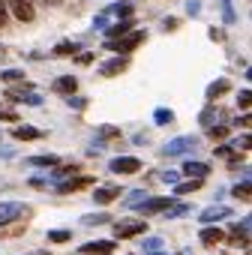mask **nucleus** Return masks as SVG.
<instances>
[{"mask_svg":"<svg viewBox=\"0 0 252 255\" xmlns=\"http://www.w3.org/2000/svg\"><path fill=\"white\" fill-rule=\"evenodd\" d=\"M144 30H129V33H123V36H117V39H108L105 45L111 48V51H117V54H129L132 48H138L141 42H144Z\"/></svg>","mask_w":252,"mask_h":255,"instance_id":"1","label":"nucleus"},{"mask_svg":"<svg viewBox=\"0 0 252 255\" xmlns=\"http://www.w3.org/2000/svg\"><path fill=\"white\" fill-rule=\"evenodd\" d=\"M195 147H198V138H195V135H180V138H174V141L165 144V153H168V156H186V153H192Z\"/></svg>","mask_w":252,"mask_h":255,"instance_id":"2","label":"nucleus"},{"mask_svg":"<svg viewBox=\"0 0 252 255\" xmlns=\"http://www.w3.org/2000/svg\"><path fill=\"white\" fill-rule=\"evenodd\" d=\"M144 231H147V225H144L141 219H120V222L114 225V237H120V240L135 237V234H144Z\"/></svg>","mask_w":252,"mask_h":255,"instance_id":"3","label":"nucleus"},{"mask_svg":"<svg viewBox=\"0 0 252 255\" xmlns=\"http://www.w3.org/2000/svg\"><path fill=\"white\" fill-rule=\"evenodd\" d=\"M6 9H12V15H15L18 21H33V18H36L30 0H6Z\"/></svg>","mask_w":252,"mask_h":255,"instance_id":"4","label":"nucleus"},{"mask_svg":"<svg viewBox=\"0 0 252 255\" xmlns=\"http://www.w3.org/2000/svg\"><path fill=\"white\" fill-rule=\"evenodd\" d=\"M111 171L114 174H135V171H141V159H135V156H117L111 162Z\"/></svg>","mask_w":252,"mask_h":255,"instance_id":"5","label":"nucleus"},{"mask_svg":"<svg viewBox=\"0 0 252 255\" xmlns=\"http://www.w3.org/2000/svg\"><path fill=\"white\" fill-rule=\"evenodd\" d=\"M231 216V207L228 204H213V207H207V210H201V225H213V222H219V219H228Z\"/></svg>","mask_w":252,"mask_h":255,"instance_id":"6","label":"nucleus"},{"mask_svg":"<svg viewBox=\"0 0 252 255\" xmlns=\"http://www.w3.org/2000/svg\"><path fill=\"white\" fill-rule=\"evenodd\" d=\"M111 249H114V240H90L78 252H84V255H111Z\"/></svg>","mask_w":252,"mask_h":255,"instance_id":"7","label":"nucleus"},{"mask_svg":"<svg viewBox=\"0 0 252 255\" xmlns=\"http://www.w3.org/2000/svg\"><path fill=\"white\" fill-rule=\"evenodd\" d=\"M21 213H24V204H18V201H9V204H0V225H6V222L18 219Z\"/></svg>","mask_w":252,"mask_h":255,"instance_id":"8","label":"nucleus"},{"mask_svg":"<svg viewBox=\"0 0 252 255\" xmlns=\"http://www.w3.org/2000/svg\"><path fill=\"white\" fill-rule=\"evenodd\" d=\"M174 201H177V198H147L138 210H141L144 216H150V213H162V210H165L168 204H174Z\"/></svg>","mask_w":252,"mask_h":255,"instance_id":"9","label":"nucleus"},{"mask_svg":"<svg viewBox=\"0 0 252 255\" xmlns=\"http://www.w3.org/2000/svg\"><path fill=\"white\" fill-rule=\"evenodd\" d=\"M126 66H129V60H126V57L120 54V57H114V60L102 63V66H99V75H105V78H108V75H117V72H123Z\"/></svg>","mask_w":252,"mask_h":255,"instance_id":"10","label":"nucleus"},{"mask_svg":"<svg viewBox=\"0 0 252 255\" xmlns=\"http://www.w3.org/2000/svg\"><path fill=\"white\" fill-rule=\"evenodd\" d=\"M51 87H54L57 93H63V96H72V93L78 90V78H72V75H60Z\"/></svg>","mask_w":252,"mask_h":255,"instance_id":"11","label":"nucleus"},{"mask_svg":"<svg viewBox=\"0 0 252 255\" xmlns=\"http://www.w3.org/2000/svg\"><path fill=\"white\" fill-rule=\"evenodd\" d=\"M6 99L12 102H27V105H42L39 93H27V90H6Z\"/></svg>","mask_w":252,"mask_h":255,"instance_id":"12","label":"nucleus"},{"mask_svg":"<svg viewBox=\"0 0 252 255\" xmlns=\"http://www.w3.org/2000/svg\"><path fill=\"white\" fill-rule=\"evenodd\" d=\"M93 183V177H75V180H60L57 183V192H78V189H84V186H90Z\"/></svg>","mask_w":252,"mask_h":255,"instance_id":"13","label":"nucleus"},{"mask_svg":"<svg viewBox=\"0 0 252 255\" xmlns=\"http://www.w3.org/2000/svg\"><path fill=\"white\" fill-rule=\"evenodd\" d=\"M12 135H15L18 141H36V138H42L45 132L36 129V126H18V129H12Z\"/></svg>","mask_w":252,"mask_h":255,"instance_id":"14","label":"nucleus"},{"mask_svg":"<svg viewBox=\"0 0 252 255\" xmlns=\"http://www.w3.org/2000/svg\"><path fill=\"white\" fill-rule=\"evenodd\" d=\"M150 195L144 192V189H132V192H126V201H123V207H129V210H138L144 201H147Z\"/></svg>","mask_w":252,"mask_h":255,"instance_id":"15","label":"nucleus"},{"mask_svg":"<svg viewBox=\"0 0 252 255\" xmlns=\"http://www.w3.org/2000/svg\"><path fill=\"white\" fill-rule=\"evenodd\" d=\"M183 174H189V177H207V174H210V165H207V162L189 159V162L183 165Z\"/></svg>","mask_w":252,"mask_h":255,"instance_id":"16","label":"nucleus"},{"mask_svg":"<svg viewBox=\"0 0 252 255\" xmlns=\"http://www.w3.org/2000/svg\"><path fill=\"white\" fill-rule=\"evenodd\" d=\"M198 237H201V243H204V246H216V243H219L225 234H222V228H213V225H207V228H201V234H198Z\"/></svg>","mask_w":252,"mask_h":255,"instance_id":"17","label":"nucleus"},{"mask_svg":"<svg viewBox=\"0 0 252 255\" xmlns=\"http://www.w3.org/2000/svg\"><path fill=\"white\" fill-rule=\"evenodd\" d=\"M132 27H135V21H132V18H123L120 24H114V27H105V36H108V39H117V36H123V33H129Z\"/></svg>","mask_w":252,"mask_h":255,"instance_id":"18","label":"nucleus"},{"mask_svg":"<svg viewBox=\"0 0 252 255\" xmlns=\"http://www.w3.org/2000/svg\"><path fill=\"white\" fill-rule=\"evenodd\" d=\"M117 195H120V189H117V186H102V189H96V192H93V201H96V204H108V201H114Z\"/></svg>","mask_w":252,"mask_h":255,"instance_id":"19","label":"nucleus"},{"mask_svg":"<svg viewBox=\"0 0 252 255\" xmlns=\"http://www.w3.org/2000/svg\"><path fill=\"white\" fill-rule=\"evenodd\" d=\"M105 222H111V216H108V213H87V216H81V225H84V228L105 225Z\"/></svg>","mask_w":252,"mask_h":255,"instance_id":"20","label":"nucleus"},{"mask_svg":"<svg viewBox=\"0 0 252 255\" xmlns=\"http://www.w3.org/2000/svg\"><path fill=\"white\" fill-rule=\"evenodd\" d=\"M225 90H228V81H225V78H216V81L207 87V99H216V96H222Z\"/></svg>","mask_w":252,"mask_h":255,"instance_id":"21","label":"nucleus"},{"mask_svg":"<svg viewBox=\"0 0 252 255\" xmlns=\"http://www.w3.org/2000/svg\"><path fill=\"white\" fill-rule=\"evenodd\" d=\"M57 162H60V159H57L54 153H42V156H30V159H27V165H48V168L57 165Z\"/></svg>","mask_w":252,"mask_h":255,"instance_id":"22","label":"nucleus"},{"mask_svg":"<svg viewBox=\"0 0 252 255\" xmlns=\"http://www.w3.org/2000/svg\"><path fill=\"white\" fill-rule=\"evenodd\" d=\"M75 51H78V45H75V42H60V45H54V51H51V54H54V57H66V54H75Z\"/></svg>","mask_w":252,"mask_h":255,"instance_id":"23","label":"nucleus"},{"mask_svg":"<svg viewBox=\"0 0 252 255\" xmlns=\"http://www.w3.org/2000/svg\"><path fill=\"white\" fill-rule=\"evenodd\" d=\"M201 183H204V177H195V180H189V183H174V189L183 195V192H195V189H201Z\"/></svg>","mask_w":252,"mask_h":255,"instance_id":"24","label":"nucleus"},{"mask_svg":"<svg viewBox=\"0 0 252 255\" xmlns=\"http://www.w3.org/2000/svg\"><path fill=\"white\" fill-rule=\"evenodd\" d=\"M69 237H72L69 228H54V231H48V240H51V243H66Z\"/></svg>","mask_w":252,"mask_h":255,"instance_id":"25","label":"nucleus"},{"mask_svg":"<svg viewBox=\"0 0 252 255\" xmlns=\"http://www.w3.org/2000/svg\"><path fill=\"white\" fill-rule=\"evenodd\" d=\"M0 81H24V69H3L0 72Z\"/></svg>","mask_w":252,"mask_h":255,"instance_id":"26","label":"nucleus"},{"mask_svg":"<svg viewBox=\"0 0 252 255\" xmlns=\"http://www.w3.org/2000/svg\"><path fill=\"white\" fill-rule=\"evenodd\" d=\"M186 210H189V207H186V204H168V207H165V210H162V213H165V216H168V219H174V216H183V213H186Z\"/></svg>","mask_w":252,"mask_h":255,"instance_id":"27","label":"nucleus"},{"mask_svg":"<svg viewBox=\"0 0 252 255\" xmlns=\"http://www.w3.org/2000/svg\"><path fill=\"white\" fill-rule=\"evenodd\" d=\"M108 12H114V15H123V18H132V6H129V3H114Z\"/></svg>","mask_w":252,"mask_h":255,"instance_id":"28","label":"nucleus"},{"mask_svg":"<svg viewBox=\"0 0 252 255\" xmlns=\"http://www.w3.org/2000/svg\"><path fill=\"white\" fill-rule=\"evenodd\" d=\"M222 15H225V24H234L237 15H234V6H231V0H222Z\"/></svg>","mask_w":252,"mask_h":255,"instance_id":"29","label":"nucleus"},{"mask_svg":"<svg viewBox=\"0 0 252 255\" xmlns=\"http://www.w3.org/2000/svg\"><path fill=\"white\" fill-rule=\"evenodd\" d=\"M207 135H210L213 141H222V138L228 135V129H225V126H207Z\"/></svg>","mask_w":252,"mask_h":255,"instance_id":"30","label":"nucleus"},{"mask_svg":"<svg viewBox=\"0 0 252 255\" xmlns=\"http://www.w3.org/2000/svg\"><path fill=\"white\" fill-rule=\"evenodd\" d=\"M153 120H156V123H171V120H174V114H171L168 108H156V114H153Z\"/></svg>","mask_w":252,"mask_h":255,"instance_id":"31","label":"nucleus"},{"mask_svg":"<svg viewBox=\"0 0 252 255\" xmlns=\"http://www.w3.org/2000/svg\"><path fill=\"white\" fill-rule=\"evenodd\" d=\"M216 117H219V111H213V108H207V111L201 114V126H216Z\"/></svg>","mask_w":252,"mask_h":255,"instance_id":"32","label":"nucleus"},{"mask_svg":"<svg viewBox=\"0 0 252 255\" xmlns=\"http://www.w3.org/2000/svg\"><path fill=\"white\" fill-rule=\"evenodd\" d=\"M234 195H237V198H243V201H249V177H246L243 183H237V186H234Z\"/></svg>","mask_w":252,"mask_h":255,"instance_id":"33","label":"nucleus"},{"mask_svg":"<svg viewBox=\"0 0 252 255\" xmlns=\"http://www.w3.org/2000/svg\"><path fill=\"white\" fill-rule=\"evenodd\" d=\"M141 249H147V252H156V249H162V237H147Z\"/></svg>","mask_w":252,"mask_h":255,"instance_id":"34","label":"nucleus"},{"mask_svg":"<svg viewBox=\"0 0 252 255\" xmlns=\"http://www.w3.org/2000/svg\"><path fill=\"white\" fill-rule=\"evenodd\" d=\"M93 27H96V30H105V27H108V12L96 15V18H93Z\"/></svg>","mask_w":252,"mask_h":255,"instance_id":"35","label":"nucleus"},{"mask_svg":"<svg viewBox=\"0 0 252 255\" xmlns=\"http://www.w3.org/2000/svg\"><path fill=\"white\" fill-rule=\"evenodd\" d=\"M234 234H243V240H249V216H246V219L234 228Z\"/></svg>","mask_w":252,"mask_h":255,"instance_id":"36","label":"nucleus"},{"mask_svg":"<svg viewBox=\"0 0 252 255\" xmlns=\"http://www.w3.org/2000/svg\"><path fill=\"white\" fill-rule=\"evenodd\" d=\"M9 21V9H6V0H0V27Z\"/></svg>","mask_w":252,"mask_h":255,"instance_id":"37","label":"nucleus"},{"mask_svg":"<svg viewBox=\"0 0 252 255\" xmlns=\"http://www.w3.org/2000/svg\"><path fill=\"white\" fill-rule=\"evenodd\" d=\"M84 105H87V99H81V96H69V108H78V111H81Z\"/></svg>","mask_w":252,"mask_h":255,"instance_id":"38","label":"nucleus"},{"mask_svg":"<svg viewBox=\"0 0 252 255\" xmlns=\"http://www.w3.org/2000/svg\"><path fill=\"white\" fill-rule=\"evenodd\" d=\"M0 120H9V123H15V120H18V114H15V111H6V108H0Z\"/></svg>","mask_w":252,"mask_h":255,"instance_id":"39","label":"nucleus"},{"mask_svg":"<svg viewBox=\"0 0 252 255\" xmlns=\"http://www.w3.org/2000/svg\"><path fill=\"white\" fill-rule=\"evenodd\" d=\"M237 105H240V108H249V90H240V96H237Z\"/></svg>","mask_w":252,"mask_h":255,"instance_id":"40","label":"nucleus"},{"mask_svg":"<svg viewBox=\"0 0 252 255\" xmlns=\"http://www.w3.org/2000/svg\"><path fill=\"white\" fill-rule=\"evenodd\" d=\"M162 180H165V183H177V180H180V171H165Z\"/></svg>","mask_w":252,"mask_h":255,"instance_id":"41","label":"nucleus"},{"mask_svg":"<svg viewBox=\"0 0 252 255\" xmlns=\"http://www.w3.org/2000/svg\"><path fill=\"white\" fill-rule=\"evenodd\" d=\"M198 9H201L198 0H189V3H186V12H189V15H198Z\"/></svg>","mask_w":252,"mask_h":255,"instance_id":"42","label":"nucleus"},{"mask_svg":"<svg viewBox=\"0 0 252 255\" xmlns=\"http://www.w3.org/2000/svg\"><path fill=\"white\" fill-rule=\"evenodd\" d=\"M99 135H105V138H114V135H117V129H114V126H102V129H99Z\"/></svg>","mask_w":252,"mask_h":255,"instance_id":"43","label":"nucleus"},{"mask_svg":"<svg viewBox=\"0 0 252 255\" xmlns=\"http://www.w3.org/2000/svg\"><path fill=\"white\" fill-rule=\"evenodd\" d=\"M162 27H165V30H174V27H177V21H174V18H165V24H162Z\"/></svg>","mask_w":252,"mask_h":255,"instance_id":"44","label":"nucleus"},{"mask_svg":"<svg viewBox=\"0 0 252 255\" xmlns=\"http://www.w3.org/2000/svg\"><path fill=\"white\" fill-rule=\"evenodd\" d=\"M90 60H93V54H87V51H84V54H78V63H90Z\"/></svg>","mask_w":252,"mask_h":255,"instance_id":"45","label":"nucleus"},{"mask_svg":"<svg viewBox=\"0 0 252 255\" xmlns=\"http://www.w3.org/2000/svg\"><path fill=\"white\" fill-rule=\"evenodd\" d=\"M147 255H162V252H159V249H156V252H147Z\"/></svg>","mask_w":252,"mask_h":255,"instance_id":"46","label":"nucleus"}]
</instances>
